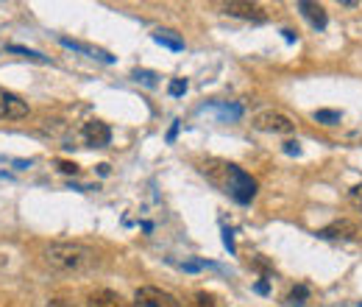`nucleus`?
<instances>
[{
	"label": "nucleus",
	"instance_id": "12",
	"mask_svg": "<svg viewBox=\"0 0 362 307\" xmlns=\"http://www.w3.org/2000/svg\"><path fill=\"white\" fill-rule=\"evenodd\" d=\"M153 40H156L159 45L170 48V51H184V40H181L175 31H170V28H156V31H153Z\"/></svg>",
	"mask_w": 362,
	"mask_h": 307
},
{
	"label": "nucleus",
	"instance_id": "5",
	"mask_svg": "<svg viewBox=\"0 0 362 307\" xmlns=\"http://www.w3.org/2000/svg\"><path fill=\"white\" fill-rule=\"evenodd\" d=\"M28 117V103L15 95V92H6L0 87V120H23Z\"/></svg>",
	"mask_w": 362,
	"mask_h": 307
},
{
	"label": "nucleus",
	"instance_id": "8",
	"mask_svg": "<svg viewBox=\"0 0 362 307\" xmlns=\"http://www.w3.org/2000/svg\"><path fill=\"white\" fill-rule=\"evenodd\" d=\"M318 235L326 238V240H354L359 235V229H356L354 221H334V224L323 226Z\"/></svg>",
	"mask_w": 362,
	"mask_h": 307
},
{
	"label": "nucleus",
	"instance_id": "2",
	"mask_svg": "<svg viewBox=\"0 0 362 307\" xmlns=\"http://www.w3.org/2000/svg\"><path fill=\"white\" fill-rule=\"evenodd\" d=\"M251 126L257 131H268V134H293L295 131V123L290 115L279 112V109H262L251 117Z\"/></svg>",
	"mask_w": 362,
	"mask_h": 307
},
{
	"label": "nucleus",
	"instance_id": "11",
	"mask_svg": "<svg viewBox=\"0 0 362 307\" xmlns=\"http://www.w3.org/2000/svg\"><path fill=\"white\" fill-rule=\"evenodd\" d=\"M298 12L315 26V28H326V9L320 6V3H309V0H301V3H298Z\"/></svg>",
	"mask_w": 362,
	"mask_h": 307
},
{
	"label": "nucleus",
	"instance_id": "4",
	"mask_svg": "<svg viewBox=\"0 0 362 307\" xmlns=\"http://www.w3.org/2000/svg\"><path fill=\"white\" fill-rule=\"evenodd\" d=\"M134 304H137V307H181V301H178L173 293H167V290H162V288H156V285L139 288V290L134 293Z\"/></svg>",
	"mask_w": 362,
	"mask_h": 307
},
{
	"label": "nucleus",
	"instance_id": "26",
	"mask_svg": "<svg viewBox=\"0 0 362 307\" xmlns=\"http://www.w3.org/2000/svg\"><path fill=\"white\" fill-rule=\"evenodd\" d=\"M175 134H178V120L170 126V131H167V142H173V140H175Z\"/></svg>",
	"mask_w": 362,
	"mask_h": 307
},
{
	"label": "nucleus",
	"instance_id": "19",
	"mask_svg": "<svg viewBox=\"0 0 362 307\" xmlns=\"http://www.w3.org/2000/svg\"><path fill=\"white\" fill-rule=\"evenodd\" d=\"M193 307H215V299H212L209 293H196Z\"/></svg>",
	"mask_w": 362,
	"mask_h": 307
},
{
	"label": "nucleus",
	"instance_id": "16",
	"mask_svg": "<svg viewBox=\"0 0 362 307\" xmlns=\"http://www.w3.org/2000/svg\"><path fill=\"white\" fill-rule=\"evenodd\" d=\"M348 204H351L356 213H362V182L348 190Z\"/></svg>",
	"mask_w": 362,
	"mask_h": 307
},
{
	"label": "nucleus",
	"instance_id": "20",
	"mask_svg": "<svg viewBox=\"0 0 362 307\" xmlns=\"http://www.w3.org/2000/svg\"><path fill=\"white\" fill-rule=\"evenodd\" d=\"M59 171H62V174H78V165H76V163H67V160H59Z\"/></svg>",
	"mask_w": 362,
	"mask_h": 307
},
{
	"label": "nucleus",
	"instance_id": "24",
	"mask_svg": "<svg viewBox=\"0 0 362 307\" xmlns=\"http://www.w3.org/2000/svg\"><path fill=\"white\" fill-rule=\"evenodd\" d=\"M223 243L229 246V251H234V238H232V229H223Z\"/></svg>",
	"mask_w": 362,
	"mask_h": 307
},
{
	"label": "nucleus",
	"instance_id": "18",
	"mask_svg": "<svg viewBox=\"0 0 362 307\" xmlns=\"http://www.w3.org/2000/svg\"><path fill=\"white\" fill-rule=\"evenodd\" d=\"M134 78H137V81H142L145 87H156V76H153V73H148V70H137V73H134Z\"/></svg>",
	"mask_w": 362,
	"mask_h": 307
},
{
	"label": "nucleus",
	"instance_id": "3",
	"mask_svg": "<svg viewBox=\"0 0 362 307\" xmlns=\"http://www.w3.org/2000/svg\"><path fill=\"white\" fill-rule=\"evenodd\" d=\"M226 193L237 201V204H251L254 196H257V182L237 165H232V176H229V188Z\"/></svg>",
	"mask_w": 362,
	"mask_h": 307
},
{
	"label": "nucleus",
	"instance_id": "10",
	"mask_svg": "<svg viewBox=\"0 0 362 307\" xmlns=\"http://www.w3.org/2000/svg\"><path fill=\"white\" fill-rule=\"evenodd\" d=\"M59 42H62L64 48H73V51L87 53V56H92V59H101V62H106V65H112V62H114V56H109L106 51L92 48V45H84V42H76V40H70V37H59Z\"/></svg>",
	"mask_w": 362,
	"mask_h": 307
},
{
	"label": "nucleus",
	"instance_id": "7",
	"mask_svg": "<svg viewBox=\"0 0 362 307\" xmlns=\"http://www.w3.org/2000/svg\"><path fill=\"white\" fill-rule=\"evenodd\" d=\"M81 134H84L87 145H92V148H106L112 142V128L103 120H87Z\"/></svg>",
	"mask_w": 362,
	"mask_h": 307
},
{
	"label": "nucleus",
	"instance_id": "1",
	"mask_svg": "<svg viewBox=\"0 0 362 307\" xmlns=\"http://www.w3.org/2000/svg\"><path fill=\"white\" fill-rule=\"evenodd\" d=\"M45 265L56 274H84L89 268H95L98 254L84 246V243H51L45 249Z\"/></svg>",
	"mask_w": 362,
	"mask_h": 307
},
{
	"label": "nucleus",
	"instance_id": "25",
	"mask_svg": "<svg viewBox=\"0 0 362 307\" xmlns=\"http://www.w3.org/2000/svg\"><path fill=\"white\" fill-rule=\"evenodd\" d=\"M254 290H257V293H262V296H265V293H268V290H270V288H268V279H259V282H257V285H254Z\"/></svg>",
	"mask_w": 362,
	"mask_h": 307
},
{
	"label": "nucleus",
	"instance_id": "27",
	"mask_svg": "<svg viewBox=\"0 0 362 307\" xmlns=\"http://www.w3.org/2000/svg\"><path fill=\"white\" fill-rule=\"evenodd\" d=\"M15 165H17V171H26V168H31V163H23V160H17Z\"/></svg>",
	"mask_w": 362,
	"mask_h": 307
},
{
	"label": "nucleus",
	"instance_id": "6",
	"mask_svg": "<svg viewBox=\"0 0 362 307\" xmlns=\"http://www.w3.org/2000/svg\"><path fill=\"white\" fill-rule=\"evenodd\" d=\"M221 9H223V15L240 17V20H254V23L268 20V15H265V9L259 3H243V0H232V3H223Z\"/></svg>",
	"mask_w": 362,
	"mask_h": 307
},
{
	"label": "nucleus",
	"instance_id": "14",
	"mask_svg": "<svg viewBox=\"0 0 362 307\" xmlns=\"http://www.w3.org/2000/svg\"><path fill=\"white\" fill-rule=\"evenodd\" d=\"M9 51H12V53H20V56H26V59H31V62L48 65V56H42V53H37V51H31V48H23V45H9Z\"/></svg>",
	"mask_w": 362,
	"mask_h": 307
},
{
	"label": "nucleus",
	"instance_id": "15",
	"mask_svg": "<svg viewBox=\"0 0 362 307\" xmlns=\"http://www.w3.org/2000/svg\"><path fill=\"white\" fill-rule=\"evenodd\" d=\"M312 117H315L318 123H323V126H334V123H340V112H334V109H318Z\"/></svg>",
	"mask_w": 362,
	"mask_h": 307
},
{
	"label": "nucleus",
	"instance_id": "13",
	"mask_svg": "<svg viewBox=\"0 0 362 307\" xmlns=\"http://www.w3.org/2000/svg\"><path fill=\"white\" fill-rule=\"evenodd\" d=\"M307 299H309L307 285H298V288H293V290L287 293V304H290V307H304V304H307Z\"/></svg>",
	"mask_w": 362,
	"mask_h": 307
},
{
	"label": "nucleus",
	"instance_id": "21",
	"mask_svg": "<svg viewBox=\"0 0 362 307\" xmlns=\"http://www.w3.org/2000/svg\"><path fill=\"white\" fill-rule=\"evenodd\" d=\"M284 154H290V157H298V154H301V145L298 142H284Z\"/></svg>",
	"mask_w": 362,
	"mask_h": 307
},
{
	"label": "nucleus",
	"instance_id": "22",
	"mask_svg": "<svg viewBox=\"0 0 362 307\" xmlns=\"http://www.w3.org/2000/svg\"><path fill=\"white\" fill-rule=\"evenodd\" d=\"M48 307H76L73 301H67V299H51L48 301Z\"/></svg>",
	"mask_w": 362,
	"mask_h": 307
},
{
	"label": "nucleus",
	"instance_id": "17",
	"mask_svg": "<svg viewBox=\"0 0 362 307\" xmlns=\"http://www.w3.org/2000/svg\"><path fill=\"white\" fill-rule=\"evenodd\" d=\"M167 92H170L173 98L184 95V92H187V81H184V78H173V81H170V87H167Z\"/></svg>",
	"mask_w": 362,
	"mask_h": 307
},
{
	"label": "nucleus",
	"instance_id": "23",
	"mask_svg": "<svg viewBox=\"0 0 362 307\" xmlns=\"http://www.w3.org/2000/svg\"><path fill=\"white\" fill-rule=\"evenodd\" d=\"M178 268H184V271H201L204 263H178Z\"/></svg>",
	"mask_w": 362,
	"mask_h": 307
},
{
	"label": "nucleus",
	"instance_id": "9",
	"mask_svg": "<svg viewBox=\"0 0 362 307\" xmlns=\"http://www.w3.org/2000/svg\"><path fill=\"white\" fill-rule=\"evenodd\" d=\"M87 307H126V304H123L120 293L101 288V290H92V293L87 296Z\"/></svg>",
	"mask_w": 362,
	"mask_h": 307
}]
</instances>
